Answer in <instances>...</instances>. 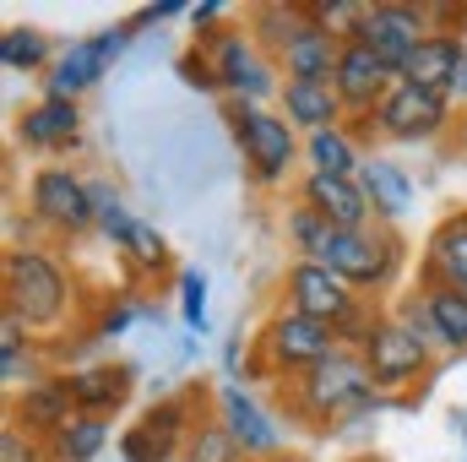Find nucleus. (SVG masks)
Returning <instances> with one entry per match:
<instances>
[{"mask_svg":"<svg viewBox=\"0 0 467 462\" xmlns=\"http://www.w3.org/2000/svg\"><path fill=\"white\" fill-rule=\"evenodd\" d=\"M364 11H369V0H310V16H316L321 27H332L337 38H353V33H358Z\"/></svg>","mask_w":467,"mask_h":462,"instance_id":"nucleus-33","label":"nucleus"},{"mask_svg":"<svg viewBox=\"0 0 467 462\" xmlns=\"http://www.w3.org/2000/svg\"><path fill=\"white\" fill-rule=\"evenodd\" d=\"M457 120H462V110H457L451 99L424 93V88H413V82H397V88L380 99V110L369 115V131H375V142H386V147H430V142H441Z\"/></svg>","mask_w":467,"mask_h":462,"instance_id":"nucleus-10","label":"nucleus"},{"mask_svg":"<svg viewBox=\"0 0 467 462\" xmlns=\"http://www.w3.org/2000/svg\"><path fill=\"white\" fill-rule=\"evenodd\" d=\"M321 267H332L353 294L375 299V294H386V289L402 278V267H408V239L397 229H380V224H369V229H332Z\"/></svg>","mask_w":467,"mask_h":462,"instance_id":"nucleus-6","label":"nucleus"},{"mask_svg":"<svg viewBox=\"0 0 467 462\" xmlns=\"http://www.w3.org/2000/svg\"><path fill=\"white\" fill-rule=\"evenodd\" d=\"M358 353H364V364H369L375 392H386L391 403H408L402 386H413V381H424V375L435 370V343H430L419 327H408L397 310H380L369 343L358 348Z\"/></svg>","mask_w":467,"mask_h":462,"instance_id":"nucleus-7","label":"nucleus"},{"mask_svg":"<svg viewBox=\"0 0 467 462\" xmlns=\"http://www.w3.org/2000/svg\"><path fill=\"white\" fill-rule=\"evenodd\" d=\"M435 33V22H430V11H424V0L419 5H408V0H375L369 11H364V22H358V44H369L397 77H402V66L413 60V49L424 44Z\"/></svg>","mask_w":467,"mask_h":462,"instance_id":"nucleus-12","label":"nucleus"},{"mask_svg":"<svg viewBox=\"0 0 467 462\" xmlns=\"http://www.w3.org/2000/svg\"><path fill=\"white\" fill-rule=\"evenodd\" d=\"M180 462H185V457H180Z\"/></svg>","mask_w":467,"mask_h":462,"instance_id":"nucleus-44","label":"nucleus"},{"mask_svg":"<svg viewBox=\"0 0 467 462\" xmlns=\"http://www.w3.org/2000/svg\"><path fill=\"white\" fill-rule=\"evenodd\" d=\"M93 218H99V234H104L115 250H125V239L136 229V213L125 207V196H119L109 180H93Z\"/></svg>","mask_w":467,"mask_h":462,"instance_id":"nucleus-29","label":"nucleus"},{"mask_svg":"<svg viewBox=\"0 0 467 462\" xmlns=\"http://www.w3.org/2000/svg\"><path fill=\"white\" fill-rule=\"evenodd\" d=\"M358 185H364V196H369V213H375V224H380V229H397V224L413 213V202H419V185H413V174H408L397 158H386V152H364Z\"/></svg>","mask_w":467,"mask_h":462,"instance_id":"nucleus-17","label":"nucleus"},{"mask_svg":"<svg viewBox=\"0 0 467 462\" xmlns=\"http://www.w3.org/2000/svg\"><path fill=\"white\" fill-rule=\"evenodd\" d=\"M229 136L244 158L250 185L277 191L299 163H305V136L277 115V110H255V104H229Z\"/></svg>","mask_w":467,"mask_h":462,"instance_id":"nucleus-4","label":"nucleus"},{"mask_svg":"<svg viewBox=\"0 0 467 462\" xmlns=\"http://www.w3.org/2000/svg\"><path fill=\"white\" fill-rule=\"evenodd\" d=\"M130 321H158V310H152L147 299H115V305H104V316L93 321V338H125Z\"/></svg>","mask_w":467,"mask_h":462,"instance_id":"nucleus-34","label":"nucleus"},{"mask_svg":"<svg viewBox=\"0 0 467 462\" xmlns=\"http://www.w3.org/2000/svg\"><path fill=\"white\" fill-rule=\"evenodd\" d=\"M27 353H33V327L5 310L0 316V359H27Z\"/></svg>","mask_w":467,"mask_h":462,"instance_id":"nucleus-37","label":"nucleus"},{"mask_svg":"<svg viewBox=\"0 0 467 462\" xmlns=\"http://www.w3.org/2000/svg\"><path fill=\"white\" fill-rule=\"evenodd\" d=\"M213 414V392L202 386H185V392H169L158 397L136 425H125L119 436V457L125 462H180L191 446V430Z\"/></svg>","mask_w":467,"mask_h":462,"instance_id":"nucleus-5","label":"nucleus"},{"mask_svg":"<svg viewBox=\"0 0 467 462\" xmlns=\"http://www.w3.org/2000/svg\"><path fill=\"white\" fill-rule=\"evenodd\" d=\"M202 49L213 55V71H218L229 104H255V110H266V104L283 93V71H277V60L255 44V33H250L244 22H239V27H223V33H213Z\"/></svg>","mask_w":467,"mask_h":462,"instance_id":"nucleus-8","label":"nucleus"},{"mask_svg":"<svg viewBox=\"0 0 467 462\" xmlns=\"http://www.w3.org/2000/svg\"><path fill=\"white\" fill-rule=\"evenodd\" d=\"M358 169H364V147H358V136L348 125L305 136V174H343V180H353Z\"/></svg>","mask_w":467,"mask_h":462,"instance_id":"nucleus-25","label":"nucleus"},{"mask_svg":"<svg viewBox=\"0 0 467 462\" xmlns=\"http://www.w3.org/2000/svg\"><path fill=\"white\" fill-rule=\"evenodd\" d=\"M77 278L71 267L44 250V245H16L5 250V310L16 321L33 327V338H49V332H66L71 310H77Z\"/></svg>","mask_w":467,"mask_h":462,"instance_id":"nucleus-2","label":"nucleus"},{"mask_svg":"<svg viewBox=\"0 0 467 462\" xmlns=\"http://www.w3.org/2000/svg\"><path fill=\"white\" fill-rule=\"evenodd\" d=\"M337 348H343L337 343V327L310 321V316H299L288 305H272L261 316V327L250 332V370H244V381H294L310 364L332 359Z\"/></svg>","mask_w":467,"mask_h":462,"instance_id":"nucleus-3","label":"nucleus"},{"mask_svg":"<svg viewBox=\"0 0 467 462\" xmlns=\"http://www.w3.org/2000/svg\"><path fill=\"white\" fill-rule=\"evenodd\" d=\"M130 38H136V22H109V27H99V33H93V49L104 55V66H115Z\"/></svg>","mask_w":467,"mask_h":462,"instance_id":"nucleus-39","label":"nucleus"},{"mask_svg":"<svg viewBox=\"0 0 467 462\" xmlns=\"http://www.w3.org/2000/svg\"><path fill=\"white\" fill-rule=\"evenodd\" d=\"M130 392H136V370H130L125 359H99V364L71 370V397H77V414L115 419L119 408L130 403Z\"/></svg>","mask_w":467,"mask_h":462,"instance_id":"nucleus-21","label":"nucleus"},{"mask_svg":"<svg viewBox=\"0 0 467 462\" xmlns=\"http://www.w3.org/2000/svg\"><path fill=\"white\" fill-rule=\"evenodd\" d=\"M185 462H244V452L234 446V436L223 430V419H218V414H207V419L191 430Z\"/></svg>","mask_w":467,"mask_h":462,"instance_id":"nucleus-31","label":"nucleus"},{"mask_svg":"<svg viewBox=\"0 0 467 462\" xmlns=\"http://www.w3.org/2000/svg\"><path fill=\"white\" fill-rule=\"evenodd\" d=\"M11 425H22L38 441H55L71 419H77V397H71V370H44L27 392L11 397Z\"/></svg>","mask_w":467,"mask_h":462,"instance_id":"nucleus-15","label":"nucleus"},{"mask_svg":"<svg viewBox=\"0 0 467 462\" xmlns=\"http://www.w3.org/2000/svg\"><path fill=\"white\" fill-rule=\"evenodd\" d=\"M0 66H5L11 77H33V71H49V66H55L49 33H38V27H27V22L5 27V33H0Z\"/></svg>","mask_w":467,"mask_h":462,"instance_id":"nucleus-26","label":"nucleus"},{"mask_svg":"<svg viewBox=\"0 0 467 462\" xmlns=\"http://www.w3.org/2000/svg\"><path fill=\"white\" fill-rule=\"evenodd\" d=\"M277 115L288 120L299 136H316V131L348 125L343 99H337L332 82H283V93H277Z\"/></svg>","mask_w":467,"mask_h":462,"instance_id":"nucleus-22","label":"nucleus"},{"mask_svg":"<svg viewBox=\"0 0 467 462\" xmlns=\"http://www.w3.org/2000/svg\"><path fill=\"white\" fill-rule=\"evenodd\" d=\"M27 218L60 239H82L99 229L93 218V180H82L71 163H44L27 174Z\"/></svg>","mask_w":467,"mask_h":462,"instance_id":"nucleus-9","label":"nucleus"},{"mask_svg":"<svg viewBox=\"0 0 467 462\" xmlns=\"http://www.w3.org/2000/svg\"><path fill=\"white\" fill-rule=\"evenodd\" d=\"M104 77H109V66H104V55L93 49V38H77V44H66V49L55 55V66L44 71V99H71V104H82V93L99 88Z\"/></svg>","mask_w":467,"mask_h":462,"instance_id":"nucleus-23","label":"nucleus"},{"mask_svg":"<svg viewBox=\"0 0 467 462\" xmlns=\"http://www.w3.org/2000/svg\"><path fill=\"white\" fill-rule=\"evenodd\" d=\"M332 88H337V99H343V115H348V120H369L375 110H380V99L397 88V71H391L369 44L348 38V44H343V55H337Z\"/></svg>","mask_w":467,"mask_h":462,"instance_id":"nucleus-14","label":"nucleus"},{"mask_svg":"<svg viewBox=\"0 0 467 462\" xmlns=\"http://www.w3.org/2000/svg\"><path fill=\"white\" fill-rule=\"evenodd\" d=\"M174 16H191V5H180V0H158V5H141L130 22H136V27H152V22H174Z\"/></svg>","mask_w":467,"mask_h":462,"instance_id":"nucleus-40","label":"nucleus"},{"mask_svg":"<svg viewBox=\"0 0 467 462\" xmlns=\"http://www.w3.org/2000/svg\"><path fill=\"white\" fill-rule=\"evenodd\" d=\"M451 425L462 430V441H467V408H462V414H451ZM462 462H467V457H462Z\"/></svg>","mask_w":467,"mask_h":462,"instance_id":"nucleus-41","label":"nucleus"},{"mask_svg":"<svg viewBox=\"0 0 467 462\" xmlns=\"http://www.w3.org/2000/svg\"><path fill=\"white\" fill-rule=\"evenodd\" d=\"M277 386H283L288 419H294V425H310V430H348V425L380 414V408L391 403L386 392H375L369 364H364V353H353V348H337L332 359H321V364H310L305 375L277 381Z\"/></svg>","mask_w":467,"mask_h":462,"instance_id":"nucleus-1","label":"nucleus"},{"mask_svg":"<svg viewBox=\"0 0 467 462\" xmlns=\"http://www.w3.org/2000/svg\"><path fill=\"white\" fill-rule=\"evenodd\" d=\"M174 289H180V321L191 327V338H207V272L185 267Z\"/></svg>","mask_w":467,"mask_h":462,"instance_id":"nucleus-32","label":"nucleus"},{"mask_svg":"<svg viewBox=\"0 0 467 462\" xmlns=\"http://www.w3.org/2000/svg\"><path fill=\"white\" fill-rule=\"evenodd\" d=\"M419 289H457L467 294V207L446 213L419 256Z\"/></svg>","mask_w":467,"mask_h":462,"instance_id":"nucleus-16","label":"nucleus"},{"mask_svg":"<svg viewBox=\"0 0 467 462\" xmlns=\"http://www.w3.org/2000/svg\"><path fill=\"white\" fill-rule=\"evenodd\" d=\"M266 462H305V457H294V452H277V457H266Z\"/></svg>","mask_w":467,"mask_h":462,"instance_id":"nucleus-42","label":"nucleus"},{"mask_svg":"<svg viewBox=\"0 0 467 462\" xmlns=\"http://www.w3.org/2000/svg\"><path fill=\"white\" fill-rule=\"evenodd\" d=\"M457 136H462V147H467V110H462V120H457Z\"/></svg>","mask_w":467,"mask_h":462,"instance_id":"nucleus-43","label":"nucleus"},{"mask_svg":"<svg viewBox=\"0 0 467 462\" xmlns=\"http://www.w3.org/2000/svg\"><path fill=\"white\" fill-rule=\"evenodd\" d=\"M213 414L223 419V430L234 436V446L244 452V462H266L283 452V425L272 419V408H261L244 381H218L213 386Z\"/></svg>","mask_w":467,"mask_h":462,"instance_id":"nucleus-13","label":"nucleus"},{"mask_svg":"<svg viewBox=\"0 0 467 462\" xmlns=\"http://www.w3.org/2000/svg\"><path fill=\"white\" fill-rule=\"evenodd\" d=\"M277 305H288V310H299V316H310V321L343 327L353 310L364 305V294H353L348 283H343L332 267H321V261H294V267L283 272V283H277Z\"/></svg>","mask_w":467,"mask_h":462,"instance_id":"nucleus-11","label":"nucleus"},{"mask_svg":"<svg viewBox=\"0 0 467 462\" xmlns=\"http://www.w3.org/2000/svg\"><path fill=\"white\" fill-rule=\"evenodd\" d=\"M104 446H109V419H99V414H77V419L49 441L55 462H93Z\"/></svg>","mask_w":467,"mask_h":462,"instance_id":"nucleus-27","label":"nucleus"},{"mask_svg":"<svg viewBox=\"0 0 467 462\" xmlns=\"http://www.w3.org/2000/svg\"><path fill=\"white\" fill-rule=\"evenodd\" d=\"M283 234H288V245H294L299 261H321V256H327V239H332V224H327L316 207L294 202V207L283 213Z\"/></svg>","mask_w":467,"mask_h":462,"instance_id":"nucleus-28","label":"nucleus"},{"mask_svg":"<svg viewBox=\"0 0 467 462\" xmlns=\"http://www.w3.org/2000/svg\"><path fill=\"white\" fill-rule=\"evenodd\" d=\"M141 278H158V272H169V239L152 229L147 218H136V229H130V239H125V250H119Z\"/></svg>","mask_w":467,"mask_h":462,"instance_id":"nucleus-30","label":"nucleus"},{"mask_svg":"<svg viewBox=\"0 0 467 462\" xmlns=\"http://www.w3.org/2000/svg\"><path fill=\"white\" fill-rule=\"evenodd\" d=\"M299 202L316 207L332 229H369L375 224L358 174L353 180H343V174H299Z\"/></svg>","mask_w":467,"mask_h":462,"instance_id":"nucleus-18","label":"nucleus"},{"mask_svg":"<svg viewBox=\"0 0 467 462\" xmlns=\"http://www.w3.org/2000/svg\"><path fill=\"white\" fill-rule=\"evenodd\" d=\"M223 22H229V5H223V0H202V5H191V33H196V44H207L213 33H223Z\"/></svg>","mask_w":467,"mask_h":462,"instance_id":"nucleus-38","label":"nucleus"},{"mask_svg":"<svg viewBox=\"0 0 467 462\" xmlns=\"http://www.w3.org/2000/svg\"><path fill=\"white\" fill-rule=\"evenodd\" d=\"M180 82L196 88V93H223V82H218V71H213V55H207L202 44H191V49L180 55Z\"/></svg>","mask_w":467,"mask_h":462,"instance_id":"nucleus-36","label":"nucleus"},{"mask_svg":"<svg viewBox=\"0 0 467 462\" xmlns=\"http://www.w3.org/2000/svg\"><path fill=\"white\" fill-rule=\"evenodd\" d=\"M16 142L27 152H71L82 142V104L71 99H38L16 120Z\"/></svg>","mask_w":467,"mask_h":462,"instance_id":"nucleus-19","label":"nucleus"},{"mask_svg":"<svg viewBox=\"0 0 467 462\" xmlns=\"http://www.w3.org/2000/svg\"><path fill=\"white\" fill-rule=\"evenodd\" d=\"M462 60H467L462 33H430V38L413 49V60L402 66L397 82H413V88H424V93L451 99V93H457V77H462Z\"/></svg>","mask_w":467,"mask_h":462,"instance_id":"nucleus-20","label":"nucleus"},{"mask_svg":"<svg viewBox=\"0 0 467 462\" xmlns=\"http://www.w3.org/2000/svg\"><path fill=\"white\" fill-rule=\"evenodd\" d=\"M419 305H424L430 343L446 348V353H467V294H457V289H419Z\"/></svg>","mask_w":467,"mask_h":462,"instance_id":"nucleus-24","label":"nucleus"},{"mask_svg":"<svg viewBox=\"0 0 467 462\" xmlns=\"http://www.w3.org/2000/svg\"><path fill=\"white\" fill-rule=\"evenodd\" d=\"M0 462H55L49 452V441H38V436H27L22 425H0Z\"/></svg>","mask_w":467,"mask_h":462,"instance_id":"nucleus-35","label":"nucleus"}]
</instances>
